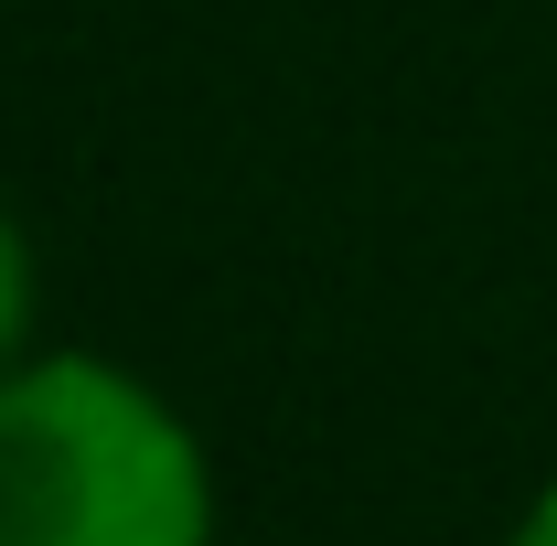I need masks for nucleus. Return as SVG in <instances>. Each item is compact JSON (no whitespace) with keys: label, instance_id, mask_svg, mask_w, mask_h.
Instances as JSON below:
<instances>
[{"label":"nucleus","instance_id":"obj_1","mask_svg":"<svg viewBox=\"0 0 557 546\" xmlns=\"http://www.w3.org/2000/svg\"><path fill=\"white\" fill-rule=\"evenodd\" d=\"M0 546H214V461L129 364H0Z\"/></svg>","mask_w":557,"mask_h":546},{"label":"nucleus","instance_id":"obj_2","mask_svg":"<svg viewBox=\"0 0 557 546\" xmlns=\"http://www.w3.org/2000/svg\"><path fill=\"white\" fill-rule=\"evenodd\" d=\"M22 333H33V236L0 204V364H22Z\"/></svg>","mask_w":557,"mask_h":546},{"label":"nucleus","instance_id":"obj_3","mask_svg":"<svg viewBox=\"0 0 557 546\" xmlns=\"http://www.w3.org/2000/svg\"><path fill=\"white\" fill-rule=\"evenodd\" d=\"M504 546H557V482H547V493H536V504H525V525H515V536H504Z\"/></svg>","mask_w":557,"mask_h":546}]
</instances>
